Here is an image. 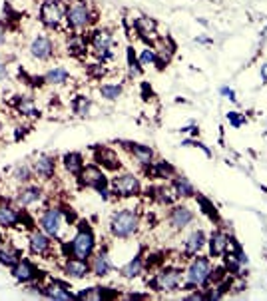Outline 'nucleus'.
I'll use <instances>...</instances> for the list:
<instances>
[{
  "instance_id": "nucleus-43",
  "label": "nucleus",
  "mask_w": 267,
  "mask_h": 301,
  "mask_svg": "<svg viewBox=\"0 0 267 301\" xmlns=\"http://www.w3.org/2000/svg\"><path fill=\"white\" fill-rule=\"evenodd\" d=\"M4 38H6V36H4V28H2V26H0V44H2V42H4Z\"/></svg>"
},
{
  "instance_id": "nucleus-2",
  "label": "nucleus",
  "mask_w": 267,
  "mask_h": 301,
  "mask_svg": "<svg viewBox=\"0 0 267 301\" xmlns=\"http://www.w3.org/2000/svg\"><path fill=\"white\" fill-rule=\"evenodd\" d=\"M209 273H211V263L207 258H195L188 271H186V281H188V287H197V285H203L207 283L209 279Z\"/></svg>"
},
{
  "instance_id": "nucleus-18",
  "label": "nucleus",
  "mask_w": 267,
  "mask_h": 301,
  "mask_svg": "<svg viewBox=\"0 0 267 301\" xmlns=\"http://www.w3.org/2000/svg\"><path fill=\"white\" fill-rule=\"evenodd\" d=\"M18 222H20V216L12 206L0 204V227H14Z\"/></svg>"
},
{
  "instance_id": "nucleus-33",
  "label": "nucleus",
  "mask_w": 267,
  "mask_h": 301,
  "mask_svg": "<svg viewBox=\"0 0 267 301\" xmlns=\"http://www.w3.org/2000/svg\"><path fill=\"white\" fill-rule=\"evenodd\" d=\"M100 92H102V96H104V98H108V100H116V98L122 94V86H118V84H104V86L100 88Z\"/></svg>"
},
{
  "instance_id": "nucleus-32",
  "label": "nucleus",
  "mask_w": 267,
  "mask_h": 301,
  "mask_svg": "<svg viewBox=\"0 0 267 301\" xmlns=\"http://www.w3.org/2000/svg\"><path fill=\"white\" fill-rule=\"evenodd\" d=\"M68 48H70V52L72 54H76V56H80V54H84V50H86V40H84V36H72L70 38V42H68Z\"/></svg>"
},
{
  "instance_id": "nucleus-31",
  "label": "nucleus",
  "mask_w": 267,
  "mask_h": 301,
  "mask_svg": "<svg viewBox=\"0 0 267 301\" xmlns=\"http://www.w3.org/2000/svg\"><path fill=\"white\" fill-rule=\"evenodd\" d=\"M142 267H144V262H142L140 258H134L128 265H124L122 275H124V277H136V275L142 273Z\"/></svg>"
},
{
  "instance_id": "nucleus-13",
  "label": "nucleus",
  "mask_w": 267,
  "mask_h": 301,
  "mask_svg": "<svg viewBox=\"0 0 267 301\" xmlns=\"http://www.w3.org/2000/svg\"><path fill=\"white\" fill-rule=\"evenodd\" d=\"M191 220H193V214H191V210L186 208V206H178V208H174V210L170 212V224H172L176 229L186 227Z\"/></svg>"
},
{
  "instance_id": "nucleus-37",
  "label": "nucleus",
  "mask_w": 267,
  "mask_h": 301,
  "mask_svg": "<svg viewBox=\"0 0 267 301\" xmlns=\"http://www.w3.org/2000/svg\"><path fill=\"white\" fill-rule=\"evenodd\" d=\"M153 62H155V50L144 48L142 54H140V64H142V66H150V64H153Z\"/></svg>"
},
{
  "instance_id": "nucleus-14",
  "label": "nucleus",
  "mask_w": 267,
  "mask_h": 301,
  "mask_svg": "<svg viewBox=\"0 0 267 301\" xmlns=\"http://www.w3.org/2000/svg\"><path fill=\"white\" fill-rule=\"evenodd\" d=\"M40 197H42L40 188H36V186H28V188H22V189L16 193V204L22 206V208H28V206L36 204Z\"/></svg>"
},
{
  "instance_id": "nucleus-17",
  "label": "nucleus",
  "mask_w": 267,
  "mask_h": 301,
  "mask_svg": "<svg viewBox=\"0 0 267 301\" xmlns=\"http://www.w3.org/2000/svg\"><path fill=\"white\" fill-rule=\"evenodd\" d=\"M64 271H66L70 277L80 279V277H86V275H88L90 265L86 263V260H78V258H74V260H68V262L64 263Z\"/></svg>"
},
{
  "instance_id": "nucleus-41",
  "label": "nucleus",
  "mask_w": 267,
  "mask_h": 301,
  "mask_svg": "<svg viewBox=\"0 0 267 301\" xmlns=\"http://www.w3.org/2000/svg\"><path fill=\"white\" fill-rule=\"evenodd\" d=\"M6 78V66L4 64H0V82H2Z\"/></svg>"
},
{
  "instance_id": "nucleus-35",
  "label": "nucleus",
  "mask_w": 267,
  "mask_h": 301,
  "mask_svg": "<svg viewBox=\"0 0 267 301\" xmlns=\"http://www.w3.org/2000/svg\"><path fill=\"white\" fill-rule=\"evenodd\" d=\"M172 174H174V168L166 162H157V166L153 170V176H157V178H170Z\"/></svg>"
},
{
  "instance_id": "nucleus-8",
  "label": "nucleus",
  "mask_w": 267,
  "mask_h": 301,
  "mask_svg": "<svg viewBox=\"0 0 267 301\" xmlns=\"http://www.w3.org/2000/svg\"><path fill=\"white\" fill-rule=\"evenodd\" d=\"M112 188L118 195H136L140 191V182L134 174H122V176L114 178Z\"/></svg>"
},
{
  "instance_id": "nucleus-7",
  "label": "nucleus",
  "mask_w": 267,
  "mask_h": 301,
  "mask_svg": "<svg viewBox=\"0 0 267 301\" xmlns=\"http://www.w3.org/2000/svg\"><path fill=\"white\" fill-rule=\"evenodd\" d=\"M80 182H82L86 188H96L98 191L108 186V180H106V176L102 174V170L96 168V166H86V168H82V172H80Z\"/></svg>"
},
{
  "instance_id": "nucleus-19",
  "label": "nucleus",
  "mask_w": 267,
  "mask_h": 301,
  "mask_svg": "<svg viewBox=\"0 0 267 301\" xmlns=\"http://www.w3.org/2000/svg\"><path fill=\"white\" fill-rule=\"evenodd\" d=\"M54 168H56L54 158H48V156H42V158H38L34 162V172L40 178H44V180H48V178L54 176Z\"/></svg>"
},
{
  "instance_id": "nucleus-34",
  "label": "nucleus",
  "mask_w": 267,
  "mask_h": 301,
  "mask_svg": "<svg viewBox=\"0 0 267 301\" xmlns=\"http://www.w3.org/2000/svg\"><path fill=\"white\" fill-rule=\"evenodd\" d=\"M197 202H199V206L203 208V214H207L211 220H218V210H216V206H213L207 197H203V195H197Z\"/></svg>"
},
{
  "instance_id": "nucleus-9",
  "label": "nucleus",
  "mask_w": 267,
  "mask_h": 301,
  "mask_svg": "<svg viewBox=\"0 0 267 301\" xmlns=\"http://www.w3.org/2000/svg\"><path fill=\"white\" fill-rule=\"evenodd\" d=\"M92 48L94 52L102 58H110V48H112V34L108 30H98L92 36Z\"/></svg>"
},
{
  "instance_id": "nucleus-24",
  "label": "nucleus",
  "mask_w": 267,
  "mask_h": 301,
  "mask_svg": "<svg viewBox=\"0 0 267 301\" xmlns=\"http://www.w3.org/2000/svg\"><path fill=\"white\" fill-rule=\"evenodd\" d=\"M0 262L6 265H14L16 262H20V252L16 247H12L10 243L0 245Z\"/></svg>"
},
{
  "instance_id": "nucleus-12",
  "label": "nucleus",
  "mask_w": 267,
  "mask_h": 301,
  "mask_svg": "<svg viewBox=\"0 0 267 301\" xmlns=\"http://www.w3.org/2000/svg\"><path fill=\"white\" fill-rule=\"evenodd\" d=\"M228 241H229V237L224 231L211 233V239H209V254H211V258L226 256L228 254Z\"/></svg>"
},
{
  "instance_id": "nucleus-28",
  "label": "nucleus",
  "mask_w": 267,
  "mask_h": 301,
  "mask_svg": "<svg viewBox=\"0 0 267 301\" xmlns=\"http://www.w3.org/2000/svg\"><path fill=\"white\" fill-rule=\"evenodd\" d=\"M16 110L24 116H36V106H34V100L28 96H20L16 100Z\"/></svg>"
},
{
  "instance_id": "nucleus-26",
  "label": "nucleus",
  "mask_w": 267,
  "mask_h": 301,
  "mask_svg": "<svg viewBox=\"0 0 267 301\" xmlns=\"http://www.w3.org/2000/svg\"><path fill=\"white\" fill-rule=\"evenodd\" d=\"M130 148H132V154H134V158L140 162V164H150L152 162V158H153V152H152V148H148V146H140V144H130Z\"/></svg>"
},
{
  "instance_id": "nucleus-1",
  "label": "nucleus",
  "mask_w": 267,
  "mask_h": 301,
  "mask_svg": "<svg viewBox=\"0 0 267 301\" xmlns=\"http://www.w3.org/2000/svg\"><path fill=\"white\" fill-rule=\"evenodd\" d=\"M140 226V218L136 212L132 210H122L118 214L112 216V222H110V231L114 237H130L132 233H136Z\"/></svg>"
},
{
  "instance_id": "nucleus-6",
  "label": "nucleus",
  "mask_w": 267,
  "mask_h": 301,
  "mask_svg": "<svg viewBox=\"0 0 267 301\" xmlns=\"http://www.w3.org/2000/svg\"><path fill=\"white\" fill-rule=\"evenodd\" d=\"M68 24L72 28H84L90 24V10L88 4L82 2V0H74V2L68 6Z\"/></svg>"
},
{
  "instance_id": "nucleus-44",
  "label": "nucleus",
  "mask_w": 267,
  "mask_h": 301,
  "mask_svg": "<svg viewBox=\"0 0 267 301\" xmlns=\"http://www.w3.org/2000/svg\"><path fill=\"white\" fill-rule=\"evenodd\" d=\"M0 245H2V243H0Z\"/></svg>"
},
{
  "instance_id": "nucleus-39",
  "label": "nucleus",
  "mask_w": 267,
  "mask_h": 301,
  "mask_svg": "<svg viewBox=\"0 0 267 301\" xmlns=\"http://www.w3.org/2000/svg\"><path fill=\"white\" fill-rule=\"evenodd\" d=\"M228 120H229V122H231L235 128H239V126L245 122V118H243V116H239L237 112H229V114H228Z\"/></svg>"
},
{
  "instance_id": "nucleus-23",
  "label": "nucleus",
  "mask_w": 267,
  "mask_h": 301,
  "mask_svg": "<svg viewBox=\"0 0 267 301\" xmlns=\"http://www.w3.org/2000/svg\"><path fill=\"white\" fill-rule=\"evenodd\" d=\"M136 30L144 40H153L155 38V22L148 16H142L136 20Z\"/></svg>"
},
{
  "instance_id": "nucleus-25",
  "label": "nucleus",
  "mask_w": 267,
  "mask_h": 301,
  "mask_svg": "<svg viewBox=\"0 0 267 301\" xmlns=\"http://www.w3.org/2000/svg\"><path fill=\"white\" fill-rule=\"evenodd\" d=\"M96 158L100 160V164H102V166L110 168V170H116V168H120V162H118L116 154H114V152H110V150H106V148L98 150V152H96Z\"/></svg>"
},
{
  "instance_id": "nucleus-38",
  "label": "nucleus",
  "mask_w": 267,
  "mask_h": 301,
  "mask_svg": "<svg viewBox=\"0 0 267 301\" xmlns=\"http://www.w3.org/2000/svg\"><path fill=\"white\" fill-rule=\"evenodd\" d=\"M14 178L20 180V182H26V180H30V170L26 166H18L16 172H14Z\"/></svg>"
},
{
  "instance_id": "nucleus-21",
  "label": "nucleus",
  "mask_w": 267,
  "mask_h": 301,
  "mask_svg": "<svg viewBox=\"0 0 267 301\" xmlns=\"http://www.w3.org/2000/svg\"><path fill=\"white\" fill-rule=\"evenodd\" d=\"M90 269H92L96 275L104 277V275H108V273H110V269H112V263H110L108 256L100 252L98 256H94V258H92V265H90Z\"/></svg>"
},
{
  "instance_id": "nucleus-16",
  "label": "nucleus",
  "mask_w": 267,
  "mask_h": 301,
  "mask_svg": "<svg viewBox=\"0 0 267 301\" xmlns=\"http://www.w3.org/2000/svg\"><path fill=\"white\" fill-rule=\"evenodd\" d=\"M12 275H14L18 281H30V279H34V277L38 275V271H36V267H34L30 262L20 260V262L14 263V267H12Z\"/></svg>"
},
{
  "instance_id": "nucleus-10",
  "label": "nucleus",
  "mask_w": 267,
  "mask_h": 301,
  "mask_svg": "<svg viewBox=\"0 0 267 301\" xmlns=\"http://www.w3.org/2000/svg\"><path fill=\"white\" fill-rule=\"evenodd\" d=\"M40 18L46 26H58V22L62 20V8L54 0H46L40 8Z\"/></svg>"
},
{
  "instance_id": "nucleus-30",
  "label": "nucleus",
  "mask_w": 267,
  "mask_h": 301,
  "mask_svg": "<svg viewBox=\"0 0 267 301\" xmlns=\"http://www.w3.org/2000/svg\"><path fill=\"white\" fill-rule=\"evenodd\" d=\"M174 189H176L178 197H190V195H193V188H191V184L186 178H176Z\"/></svg>"
},
{
  "instance_id": "nucleus-5",
  "label": "nucleus",
  "mask_w": 267,
  "mask_h": 301,
  "mask_svg": "<svg viewBox=\"0 0 267 301\" xmlns=\"http://www.w3.org/2000/svg\"><path fill=\"white\" fill-rule=\"evenodd\" d=\"M40 226L44 229V233L52 235V237H62V226H64V216L58 208H50L42 214L40 218Z\"/></svg>"
},
{
  "instance_id": "nucleus-4",
  "label": "nucleus",
  "mask_w": 267,
  "mask_h": 301,
  "mask_svg": "<svg viewBox=\"0 0 267 301\" xmlns=\"http://www.w3.org/2000/svg\"><path fill=\"white\" fill-rule=\"evenodd\" d=\"M180 283H182V271L174 267L157 271L155 277L152 279V287L155 291H174L180 287Z\"/></svg>"
},
{
  "instance_id": "nucleus-29",
  "label": "nucleus",
  "mask_w": 267,
  "mask_h": 301,
  "mask_svg": "<svg viewBox=\"0 0 267 301\" xmlns=\"http://www.w3.org/2000/svg\"><path fill=\"white\" fill-rule=\"evenodd\" d=\"M68 80V70L66 68H52L48 74H46V82L50 84H64Z\"/></svg>"
},
{
  "instance_id": "nucleus-15",
  "label": "nucleus",
  "mask_w": 267,
  "mask_h": 301,
  "mask_svg": "<svg viewBox=\"0 0 267 301\" xmlns=\"http://www.w3.org/2000/svg\"><path fill=\"white\" fill-rule=\"evenodd\" d=\"M30 54H32L34 58H38V60L50 58V54H52V42H50L46 36H38V38L32 42V46H30Z\"/></svg>"
},
{
  "instance_id": "nucleus-36",
  "label": "nucleus",
  "mask_w": 267,
  "mask_h": 301,
  "mask_svg": "<svg viewBox=\"0 0 267 301\" xmlns=\"http://www.w3.org/2000/svg\"><path fill=\"white\" fill-rule=\"evenodd\" d=\"M74 110H76V114L86 116V114H88V110H90V100H88V98H84V96L76 98V102H74Z\"/></svg>"
},
{
  "instance_id": "nucleus-3",
  "label": "nucleus",
  "mask_w": 267,
  "mask_h": 301,
  "mask_svg": "<svg viewBox=\"0 0 267 301\" xmlns=\"http://www.w3.org/2000/svg\"><path fill=\"white\" fill-rule=\"evenodd\" d=\"M94 252V235L90 229H80L74 239H72V245H70V254L72 258H78V260H86L90 258Z\"/></svg>"
},
{
  "instance_id": "nucleus-11",
  "label": "nucleus",
  "mask_w": 267,
  "mask_h": 301,
  "mask_svg": "<svg viewBox=\"0 0 267 301\" xmlns=\"http://www.w3.org/2000/svg\"><path fill=\"white\" fill-rule=\"evenodd\" d=\"M28 243H30V252L34 256H46L52 245V241L48 239V233H42V231H32Z\"/></svg>"
},
{
  "instance_id": "nucleus-40",
  "label": "nucleus",
  "mask_w": 267,
  "mask_h": 301,
  "mask_svg": "<svg viewBox=\"0 0 267 301\" xmlns=\"http://www.w3.org/2000/svg\"><path fill=\"white\" fill-rule=\"evenodd\" d=\"M222 94H224V96H228V98L231 100V102H235V100H237V98H235V92H233V90H229V88H222Z\"/></svg>"
},
{
  "instance_id": "nucleus-27",
  "label": "nucleus",
  "mask_w": 267,
  "mask_h": 301,
  "mask_svg": "<svg viewBox=\"0 0 267 301\" xmlns=\"http://www.w3.org/2000/svg\"><path fill=\"white\" fill-rule=\"evenodd\" d=\"M64 168H66L70 174H80L82 168H84L82 156H80V154H66V156H64Z\"/></svg>"
},
{
  "instance_id": "nucleus-42",
  "label": "nucleus",
  "mask_w": 267,
  "mask_h": 301,
  "mask_svg": "<svg viewBox=\"0 0 267 301\" xmlns=\"http://www.w3.org/2000/svg\"><path fill=\"white\" fill-rule=\"evenodd\" d=\"M261 78L267 82V64H265V66H261Z\"/></svg>"
},
{
  "instance_id": "nucleus-22",
  "label": "nucleus",
  "mask_w": 267,
  "mask_h": 301,
  "mask_svg": "<svg viewBox=\"0 0 267 301\" xmlns=\"http://www.w3.org/2000/svg\"><path fill=\"white\" fill-rule=\"evenodd\" d=\"M203 245H205V235H203V231H193V233L186 239L184 252H186V256H195Z\"/></svg>"
},
{
  "instance_id": "nucleus-20",
  "label": "nucleus",
  "mask_w": 267,
  "mask_h": 301,
  "mask_svg": "<svg viewBox=\"0 0 267 301\" xmlns=\"http://www.w3.org/2000/svg\"><path fill=\"white\" fill-rule=\"evenodd\" d=\"M44 295L46 297H50V299H72V293L68 291V287L64 285V283H60V281H52L50 285H46V289H44Z\"/></svg>"
}]
</instances>
